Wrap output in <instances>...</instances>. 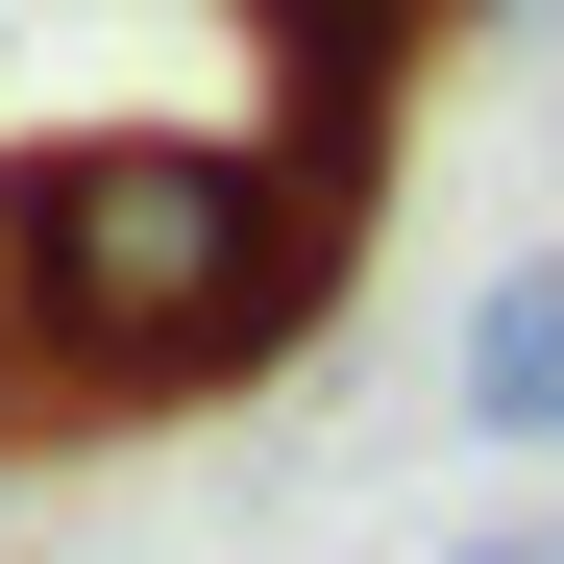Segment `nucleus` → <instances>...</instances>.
<instances>
[{"instance_id": "f257e3e1", "label": "nucleus", "mask_w": 564, "mask_h": 564, "mask_svg": "<svg viewBox=\"0 0 564 564\" xmlns=\"http://www.w3.org/2000/svg\"><path fill=\"white\" fill-rule=\"evenodd\" d=\"M368 172L393 148H246V123H99V148H25V393L50 417H172V393H246L270 344H319L344 246H368Z\"/></svg>"}, {"instance_id": "f03ea898", "label": "nucleus", "mask_w": 564, "mask_h": 564, "mask_svg": "<svg viewBox=\"0 0 564 564\" xmlns=\"http://www.w3.org/2000/svg\"><path fill=\"white\" fill-rule=\"evenodd\" d=\"M466 442H516V466H564V246L466 295Z\"/></svg>"}, {"instance_id": "7ed1b4c3", "label": "nucleus", "mask_w": 564, "mask_h": 564, "mask_svg": "<svg viewBox=\"0 0 564 564\" xmlns=\"http://www.w3.org/2000/svg\"><path fill=\"white\" fill-rule=\"evenodd\" d=\"M0 417H50L25 393V148H0Z\"/></svg>"}, {"instance_id": "20e7f679", "label": "nucleus", "mask_w": 564, "mask_h": 564, "mask_svg": "<svg viewBox=\"0 0 564 564\" xmlns=\"http://www.w3.org/2000/svg\"><path fill=\"white\" fill-rule=\"evenodd\" d=\"M466 564H564V540H540V516H491V540H466Z\"/></svg>"}]
</instances>
